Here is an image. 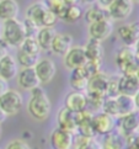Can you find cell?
Returning <instances> with one entry per match:
<instances>
[{
    "instance_id": "f35d334b",
    "label": "cell",
    "mask_w": 139,
    "mask_h": 149,
    "mask_svg": "<svg viewBox=\"0 0 139 149\" xmlns=\"http://www.w3.org/2000/svg\"><path fill=\"white\" fill-rule=\"evenodd\" d=\"M8 90H9V86H8V81L0 78V96H1V95H3L5 91H8Z\"/></svg>"
},
{
    "instance_id": "4fadbf2b",
    "label": "cell",
    "mask_w": 139,
    "mask_h": 149,
    "mask_svg": "<svg viewBox=\"0 0 139 149\" xmlns=\"http://www.w3.org/2000/svg\"><path fill=\"white\" fill-rule=\"evenodd\" d=\"M33 69L37 74V77H38V80L41 84H48L54 78L57 72V67L54 64V62L49 59V58L40 59Z\"/></svg>"
},
{
    "instance_id": "e0dca14e",
    "label": "cell",
    "mask_w": 139,
    "mask_h": 149,
    "mask_svg": "<svg viewBox=\"0 0 139 149\" xmlns=\"http://www.w3.org/2000/svg\"><path fill=\"white\" fill-rule=\"evenodd\" d=\"M73 47V37L67 32H60L54 36V40L52 42L51 51L58 56H65Z\"/></svg>"
},
{
    "instance_id": "d590c367",
    "label": "cell",
    "mask_w": 139,
    "mask_h": 149,
    "mask_svg": "<svg viewBox=\"0 0 139 149\" xmlns=\"http://www.w3.org/2000/svg\"><path fill=\"white\" fill-rule=\"evenodd\" d=\"M118 78L113 77L110 78L108 88H107V97H116L118 96Z\"/></svg>"
},
{
    "instance_id": "484cf974",
    "label": "cell",
    "mask_w": 139,
    "mask_h": 149,
    "mask_svg": "<svg viewBox=\"0 0 139 149\" xmlns=\"http://www.w3.org/2000/svg\"><path fill=\"white\" fill-rule=\"evenodd\" d=\"M126 138L118 132H111L108 134L104 136V139L101 142L102 149H124L126 146Z\"/></svg>"
},
{
    "instance_id": "4dcf8cb0",
    "label": "cell",
    "mask_w": 139,
    "mask_h": 149,
    "mask_svg": "<svg viewBox=\"0 0 139 149\" xmlns=\"http://www.w3.org/2000/svg\"><path fill=\"white\" fill-rule=\"evenodd\" d=\"M74 149H102L101 143H99L95 138H85L81 136H74Z\"/></svg>"
},
{
    "instance_id": "52a82bcc",
    "label": "cell",
    "mask_w": 139,
    "mask_h": 149,
    "mask_svg": "<svg viewBox=\"0 0 139 149\" xmlns=\"http://www.w3.org/2000/svg\"><path fill=\"white\" fill-rule=\"evenodd\" d=\"M113 32V22L111 19L101 20L99 22H95L89 25V35L90 38L102 42L105 40H107L108 37Z\"/></svg>"
},
{
    "instance_id": "2e32d148",
    "label": "cell",
    "mask_w": 139,
    "mask_h": 149,
    "mask_svg": "<svg viewBox=\"0 0 139 149\" xmlns=\"http://www.w3.org/2000/svg\"><path fill=\"white\" fill-rule=\"evenodd\" d=\"M17 84L20 85V88H22L24 90H28L32 91L36 88H40V80L38 77L35 72L33 68H25L21 69L17 73Z\"/></svg>"
},
{
    "instance_id": "ee69618b",
    "label": "cell",
    "mask_w": 139,
    "mask_h": 149,
    "mask_svg": "<svg viewBox=\"0 0 139 149\" xmlns=\"http://www.w3.org/2000/svg\"><path fill=\"white\" fill-rule=\"evenodd\" d=\"M136 77H137V79H138V81H139V70L137 72V74H136Z\"/></svg>"
},
{
    "instance_id": "f546056e",
    "label": "cell",
    "mask_w": 139,
    "mask_h": 149,
    "mask_svg": "<svg viewBox=\"0 0 139 149\" xmlns=\"http://www.w3.org/2000/svg\"><path fill=\"white\" fill-rule=\"evenodd\" d=\"M38 61H40V56L30 54V53H26L22 49L19 48L17 54H16V62H17V64L22 67V69L35 68V65L38 63Z\"/></svg>"
},
{
    "instance_id": "9a60e30c",
    "label": "cell",
    "mask_w": 139,
    "mask_h": 149,
    "mask_svg": "<svg viewBox=\"0 0 139 149\" xmlns=\"http://www.w3.org/2000/svg\"><path fill=\"white\" fill-rule=\"evenodd\" d=\"M117 32L127 47H134L139 41V21L121 26Z\"/></svg>"
},
{
    "instance_id": "8fae6325",
    "label": "cell",
    "mask_w": 139,
    "mask_h": 149,
    "mask_svg": "<svg viewBox=\"0 0 139 149\" xmlns=\"http://www.w3.org/2000/svg\"><path fill=\"white\" fill-rule=\"evenodd\" d=\"M120 132L124 138L133 137L138 133L139 131V111L136 110L134 112H132L127 116H123L120 118Z\"/></svg>"
},
{
    "instance_id": "f1b7e54d",
    "label": "cell",
    "mask_w": 139,
    "mask_h": 149,
    "mask_svg": "<svg viewBox=\"0 0 139 149\" xmlns=\"http://www.w3.org/2000/svg\"><path fill=\"white\" fill-rule=\"evenodd\" d=\"M75 1H67V0H49L46 1L44 4L47 5V8L56 15L58 19H64L65 14L68 11V9L70 5H73Z\"/></svg>"
},
{
    "instance_id": "44dd1931",
    "label": "cell",
    "mask_w": 139,
    "mask_h": 149,
    "mask_svg": "<svg viewBox=\"0 0 139 149\" xmlns=\"http://www.w3.org/2000/svg\"><path fill=\"white\" fill-rule=\"evenodd\" d=\"M47 11H48V8L44 3H35L30 5L27 10H26V19L33 21L40 29H42Z\"/></svg>"
},
{
    "instance_id": "74e56055",
    "label": "cell",
    "mask_w": 139,
    "mask_h": 149,
    "mask_svg": "<svg viewBox=\"0 0 139 149\" xmlns=\"http://www.w3.org/2000/svg\"><path fill=\"white\" fill-rule=\"evenodd\" d=\"M9 54V49H8V46L4 43V42L0 40V61L3 59L4 57H6Z\"/></svg>"
},
{
    "instance_id": "bcb514c9",
    "label": "cell",
    "mask_w": 139,
    "mask_h": 149,
    "mask_svg": "<svg viewBox=\"0 0 139 149\" xmlns=\"http://www.w3.org/2000/svg\"><path fill=\"white\" fill-rule=\"evenodd\" d=\"M0 137H1V127H0Z\"/></svg>"
},
{
    "instance_id": "d6a6232c",
    "label": "cell",
    "mask_w": 139,
    "mask_h": 149,
    "mask_svg": "<svg viewBox=\"0 0 139 149\" xmlns=\"http://www.w3.org/2000/svg\"><path fill=\"white\" fill-rule=\"evenodd\" d=\"M83 15V10L81 8L76 5V3H74L73 5H70L68 9V11L65 14V16H64V21H67V22H76V21L81 17Z\"/></svg>"
},
{
    "instance_id": "83f0119b",
    "label": "cell",
    "mask_w": 139,
    "mask_h": 149,
    "mask_svg": "<svg viewBox=\"0 0 139 149\" xmlns=\"http://www.w3.org/2000/svg\"><path fill=\"white\" fill-rule=\"evenodd\" d=\"M57 35L54 27H42L40 29L38 33L36 36V41L38 43L41 51H48L51 49L52 42L54 40V36Z\"/></svg>"
},
{
    "instance_id": "ac0fdd59",
    "label": "cell",
    "mask_w": 139,
    "mask_h": 149,
    "mask_svg": "<svg viewBox=\"0 0 139 149\" xmlns=\"http://www.w3.org/2000/svg\"><path fill=\"white\" fill-rule=\"evenodd\" d=\"M139 91V81L136 75H121L118 78V94L134 97Z\"/></svg>"
},
{
    "instance_id": "1f68e13d",
    "label": "cell",
    "mask_w": 139,
    "mask_h": 149,
    "mask_svg": "<svg viewBox=\"0 0 139 149\" xmlns=\"http://www.w3.org/2000/svg\"><path fill=\"white\" fill-rule=\"evenodd\" d=\"M20 49H22L26 53H30V54H35V56H40V52H41V48L38 43H37L36 38H31V37H26L20 47Z\"/></svg>"
},
{
    "instance_id": "60d3db41",
    "label": "cell",
    "mask_w": 139,
    "mask_h": 149,
    "mask_svg": "<svg viewBox=\"0 0 139 149\" xmlns=\"http://www.w3.org/2000/svg\"><path fill=\"white\" fill-rule=\"evenodd\" d=\"M133 49H134V53H136V56H137V58L139 59V41L137 42V45L133 47Z\"/></svg>"
},
{
    "instance_id": "3957f363",
    "label": "cell",
    "mask_w": 139,
    "mask_h": 149,
    "mask_svg": "<svg viewBox=\"0 0 139 149\" xmlns=\"http://www.w3.org/2000/svg\"><path fill=\"white\" fill-rule=\"evenodd\" d=\"M116 64L122 75H136L139 70V59L137 58L133 47H122L117 52Z\"/></svg>"
},
{
    "instance_id": "b9f144b4",
    "label": "cell",
    "mask_w": 139,
    "mask_h": 149,
    "mask_svg": "<svg viewBox=\"0 0 139 149\" xmlns=\"http://www.w3.org/2000/svg\"><path fill=\"white\" fill-rule=\"evenodd\" d=\"M5 118H6V115H5V113L3 112V110L0 109V125H1L3 122L5 121Z\"/></svg>"
},
{
    "instance_id": "5b68a950",
    "label": "cell",
    "mask_w": 139,
    "mask_h": 149,
    "mask_svg": "<svg viewBox=\"0 0 139 149\" xmlns=\"http://www.w3.org/2000/svg\"><path fill=\"white\" fill-rule=\"evenodd\" d=\"M110 77L104 73H99L95 77L89 79L85 94L88 96H97V97H107V88H108Z\"/></svg>"
},
{
    "instance_id": "8992f818",
    "label": "cell",
    "mask_w": 139,
    "mask_h": 149,
    "mask_svg": "<svg viewBox=\"0 0 139 149\" xmlns=\"http://www.w3.org/2000/svg\"><path fill=\"white\" fill-rule=\"evenodd\" d=\"M134 4L131 0H113L111 1L107 13L111 20H126L133 11Z\"/></svg>"
},
{
    "instance_id": "ba28073f",
    "label": "cell",
    "mask_w": 139,
    "mask_h": 149,
    "mask_svg": "<svg viewBox=\"0 0 139 149\" xmlns=\"http://www.w3.org/2000/svg\"><path fill=\"white\" fill-rule=\"evenodd\" d=\"M64 107L74 113H81L88 111V96L85 93L72 91L64 100Z\"/></svg>"
},
{
    "instance_id": "4316f807",
    "label": "cell",
    "mask_w": 139,
    "mask_h": 149,
    "mask_svg": "<svg viewBox=\"0 0 139 149\" xmlns=\"http://www.w3.org/2000/svg\"><path fill=\"white\" fill-rule=\"evenodd\" d=\"M88 83H89V78L86 77V74L84 73L83 68L72 70L70 77H69V84H70V86L74 89V91L85 93Z\"/></svg>"
},
{
    "instance_id": "7402d4cb",
    "label": "cell",
    "mask_w": 139,
    "mask_h": 149,
    "mask_svg": "<svg viewBox=\"0 0 139 149\" xmlns=\"http://www.w3.org/2000/svg\"><path fill=\"white\" fill-rule=\"evenodd\" d=\"M84 51H85V54H86L88 61L96 62V63H102L104 47L101 45V42L90 38L88 41V43L84 46Z\"/></svg>"
},
{
    "instance_id": "7c38bea8",
    "label": "cell",
    "mask_w": 139,
    "mask_h": 149,
    "mask_svg": "<svg viewBox=\"0 0 139 149\" xmlns=\"http://www.w3.org/2000/svg\"><path fill=\"white\" fill-rule=\"evenodd\" d=\"M49 141H51V147L53 149H73L74 134L57 127L51 133Z\"/></svg>"
},
{
    "instance_id": "30bf717a",
    "label": "cell",
    "mask_w": 139,
    "mask_h": 149,
    "mask_svg": "<svg viewBox=\"0 0 139 149\" xmlns=\"http://www.w3.org/2000/svg\"><path fill=\"white\" fill-rule=\"evenodd\" d=\"M88 63V58L85 54L84 47H72L65 56H64V64L70 70L81 69Z\"/></svg>"
},
{
    "instance_id": "7bdbcfd3",
    "label": "cell",
    "mask_w": 139,
    "mask_h": 149,
    "mask_svg": "<svg viewBox=\"0 0 139 149\" xmlns=\"http://www.w3.org/2000/svg\"><path fill=\"white\" fill-rule=\"evenodd\" d=\"M124 149H136L134 147H132V146H128V147H126Z\"/></svg>"
},
{
    "instance_id": "836d02e7",
    "label": "cell",
    "mask_w": 139,
    "mask_h": 149,
    "mask_svg": "<svg viewBox=\"0 0 139 149\" xmlns=\"http://www.w3.org/2000/svg\"><path fill=\"white\" fill-rule=\"evenodd\" d=\"M22 25H24V31H25V35L26 37H31V38H36L37 33L40 31V27L37 26L33 21H31L28 19H26L22 21Z\"/></svg>"
},
{
    "instance_id": "277c9868",
    "label": "cell",
    "mask_w": 139,
    "mask_h": 149,
    "mask_svg": "<svg viewBox=\"0 0 139 149\" xmlns=\"http://www.w3.org/2000/svg\"><path fill=\"white\" fill-rule=\"evenodd\" d=\"M0 109L6 116L17 115L22 109V96L19 91L9 89L0 96Z\"/></svg>"
},
{
    "instance_id": "7a4b0ae2",
    "label": "cell",
    "mask_w": 139,
    "mask_h": 149,
    "mask_svg": "<svg viewBox=\"0 0 139 149\" xmlns=\"http://www.w3.org/2000/svg\"><path fill=\"white\" fill-rule=\"evenodd\" d=\"M26 38L24 25L17 19L5 21L1 25V41L8 47L20 48Z\"/></svg>"
},
{
    "instance_id": "9c48e42d",
    "label": "cell",
    "mask_w": 139,
    "mask_h": 149,
    "mask_svg": "<svg viewBox=\"0 0 139 149\" xmlns=\"http://www.w3.org/2000/svg\"><path fill=\"white\" fill-rule=\"evenodd\" d=\"M92 127L96 134L106 136L116 128V118L104 112H99L92 115Z\"/></svg>"
},
{
    "instance_id": "cb8c5ba5",
    "label": "cell",
    "mask_w": 139,
    "mask_h": 149,
    "mask_svg": "<svg viewBox=\"0 0 139 149\" xmlns=\"http://www.w3.org/2000/svg\"><path fill=\"white\" fill-rule=\"evenodd\" d=\"M115 104H116V110H117V116L118 118L123 116H127L137 110L133 97L124 96V95H118L115 97Z\"/></svg>"
},
{
    "instance_id": "f6af8a7d",
    "label": "cell",
    "mask_w": 139,
    "mask_h": 149,
    "mask_svg": "<svg viewBox=\"0 0 139 149\" xmlns=\"http://www.w3.org/2000/svg\"><path fill=\"white\" fill-rule=\"evenodd\" d=\"M0 40H1V25H0Z\"/></svg>"
},
{
    "instance_id": "603a6c76",
    "label": "cell",
    "mask_w": 139,
    "mask_h": 149,
    "mask_svg": "<svg viewBox=\"0 0 139 149\" xmlns=\"http://www.w3.org/2000/svg\"><path fill=\"white\" fill-rule=\"evenodd\" d=\"M84 19L89 25H91L95 22H99L101 20L110 19V16H108L107 9L101 6L100 4H94L89 9H86V11L84 13Z\"/></svg>"
},
{
    "instance_id": "ab89813d",
    "label": "cell",
    "mask_w": 139,
    "mask_h": 149,
    "mask_svg": "<svg viewBox=\"0 0 139 149\" xmlns=\"http://www.w3.org/2000/svg\"><path fill=\"white\" fill-rule=\"evenodd\" d=\"M133 101H134V105H136V109L139 111V91L134 95V97H133Z\"/></svg>"
},
{
    "instance_id": "5bb4252c",
    "label": "cell",
    "mask_w": 139,
    "mask_h": 149,
    "mask_svg": "<svg viewBox=\"0 0 139 149\" xmlns=\"http://www.w3.org/2000/svg\"><path fill=\"white\" fill-rule=\"evenodd\" d=\"M57 123H58V128L70 132L75 136L76 130H78V113H74L64 107L58 111Z\"/></svg>"
},
{
    "instance_id": "8d00e7d4",
    "label": "cell",
    "mask_w": 139,
    "mask_h": 149,
    "mask_svg": "<svg viewBox=\"0 0 139 149\" xmlns=\"http://www.w3.org/2000/svg\"><path fill=\"white\" fill-rule=\"evenodd\" d=\"M5 149H32V148L22 139H14L8 143Z\"/></svg>"
},
{
    "instance_id": "6da1fadb",
    "label": "cell",
    "mask_w": 139,
    "mask_h": 149,
    "mask_svg": "<svg viewBox=\"0 0 139 149\" xmlns=\"http://www.w3.org/2000/svg\"><path fill=\"white\" fill-rule=\"evenodd\" d=\"M52 106L43 89L36 88L31 91V97L27 102L28 113L37 121H44L51 113Z\"/></svg>"
},
{
    "instance_id": "e575fe53",
    "label": "cell",
    "mask_w": 139,
    "mask_h": 149,
    "mask_svg": "<svg viewBox=\"0 0 139 149\" xmlns=\"http://www.w3.org/2000/svg\"><path fill=\"white\" fill-rule=\"evenodd\" d=\"M100 68H101V63H96V62L88 61V63L84 65L83 70H84L85 74H86V77L90 79V78L95 77L96 74L100 73Z\"/></svg>"
},
{
    "instance_id": "d6986e66",
    "label": "cell",
    "mask_w": 139,
    "mask_h": 149,
    "mask_svg": "<svg viewBox=\"0 0 139 149\" xmlns=\"http://www.w3.org/2000/svg\"><path fill=\"white\" fill-rule=\"evenodd\" d=\"M76 134L85 138H95L96 133L92 127V115L89 111L78 113V130Z\"/></svg>"
},
{
    "instance_id": "d4e9b609",
    "label": "cell",
    "mask_w": 139,
    "mask_h": 149,
    "mask_svg": "<svg viewBox=\"0 0 139 149\" xmlns=\"http://www.w3.org/2000/svg\"><path fill=\"white\" fill-rule=\"evenodd\" d=\"M19 4L15 0H0V20L5 22L17 19Z\"/></svg>"
},
{
    "instance_id": "ffe728a7",
    "label": "cell",
    "mask_w": 139,
    "mask_h": 149,
    "mask_svg": "<svg viewBox=\"0 0 139 149\" xmlns=\"http://www.w3.org/2000/svg\"><path fill=\"white\" fill-rule=\"evenodd\" d=\"M17 62L13 57L8 54L6 57H4L0 61V78L4 80H11L15 77H17L19 73V67H17Z\"/></svg>"
}]
</instances>
